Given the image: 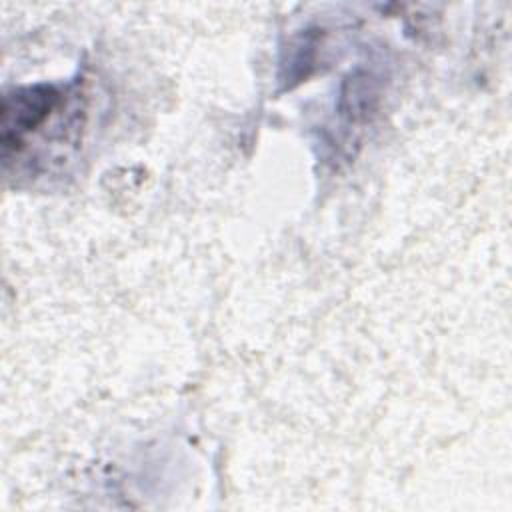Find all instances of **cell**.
<instances>
[{
    "instance_id": "cell-2",
    "label": "cell",
    "mask_w": 512,
    "mask_h": 512,
    "mask_svg": "<svg viewBox=\"0 0 512 512\" xmlns=\"http://www.w3.org/2000/svg\"><path fill=\"white\" fill-rule=\"evenodd\" d=\"M312 62H314V40L308 34H304V36L294 40V44L288 52V60L282 62V66L288 68L284 78L300 82L302 78H306L304 68L312 66Z\"/></svg>"
},
{
    "instance_id": "cell-1",
    "label": "cell",
    "mask_w": 512,
    "mask_h": 512,
    "mask_svg": "<svg viewBox=\"0 0 512 512\" xmlns=\"http://www.w3.org/2000/svg\"><path fill=\"white\" fill-rule=\"evenodd\" d=\"M64 106V92L56 84L14 88L2 96L0 142L4 158L18 154L28 136L40 130L50 116Z\"/></svg>"
}]
</instances>
